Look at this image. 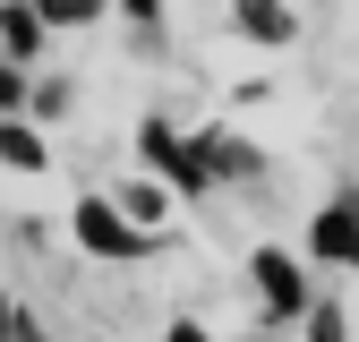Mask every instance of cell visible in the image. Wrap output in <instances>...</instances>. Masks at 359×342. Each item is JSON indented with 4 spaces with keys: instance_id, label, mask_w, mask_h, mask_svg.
I'll return each mask as SVG.
<instances>
[{
    "instance_id": "obj_11",
    "label": "cell",
    "mask_w": 359,
    "mask_h": 342,
    "mask_svg": "<svg viewBox=\"0 0 359 342\" xmlns=\"http://www.w3.org/2000/svg\"><path fill=\"white\" fill-rule=\"evenodd\" d=\"M351 256H359V248H351Z\"/></svg>"
},
{
    "instance_id": "obj_4",
    "label": "cell",
    "mask_w": 359,
    "mask_h": 342,
    "mask_svg": "<svg viewBox=\"0 0 359 342\" xmlns=\"http://www.w3.org/2000/svg\"><path fill=\"white\" fill-rule=\"evenodd\" d=\"M317 248H325V256H351V248H359V223H351L342 205H334L325 223H317Z\"/></svg>"
},
{
    "instance_id": "obj_2",
    "label": "cell",
    "mask_w": 359,
    "mask_h": 342,
    "mask_svg": "<svg viewBox=\"0 0 359 342\" xmlns=\"http://www.w3.org/2000/svg\"><path fill=\"white\" fill-rule=\"evenodd\" d=\"M257 282H265V308H274V317H291V308H299V274L283 266V256H274V248H265V256H257Z\"/></svg>"
},
{
    "instance_id": "obj_1",
    "label": "cell",
    "mask_w": 359,
    "mask_h": 342,
    "mask_svg": "<svg viewBox=\"0 0 359 342\" xmlns=\"http://www.w3.org/2000/svg\"><path fill=\"white\" fill-rule=\"evenodd\" d=\"M77 240L95 248V256H137L146 223H128V205H111V197H86L77 205Z\"/></svg>"
},
{
    "instance_id": "obj_9",
    "label": "cell",
    "mask_w": 359,
    "mask_h": 342,
    "mask_svg": "<svg viewBox=\"0 0 359 342\" xmlns=\"http://www.w3.org/2000/svg\"><path fill=\"white\" fill-rule=\"evenodd\" d=\"M18 95H26V86H18V77H9V69H0V111H9V103H18Z\"/></svg>"
},
{
    "instance_id": "obj_10",
    "label": "cell",
    "mask_w": 359,
    "mask_h": 342,
    "mask_svg": "<svg viewBox=\"0 0 359 342\" xmlns=\"http://www.w3.org/2000/svg\"><path fill=\"white\" fill-rule=\"evenodd\" d=\"M0 334H26V317H18V308H9V299H0Z\"/></svg>"
},
{
    "instance_id": "obj_8",
    "label": "cell",
    "mask_w": 359,
    "mask_h": 342,
    "mask_svg": "<svg viewBox=\"0 0 359 342\" xmlns=\"http://www.w3.org/2000/svg\"><path fill=\"white\" fill-rule=\"evenodd\" d=\"M120 205H128V214H137V223H154V214H163V189H128Z\"/></svg>"
},
{
    "instance_id": "obj_3",
    "label": "cell",
    "mask_w": 359,
    "mask_h": 342,
    "mask_svg": "<svg viewBox=\"0 0 359 342\" xmlns=\"http://www.w3.org/2000/svg\"><path fill=\"white\" fill-rule=\"evenodd\" d=\"M0 163H18V171H43V137L18 120H0Z\"/></svg>"
},
{
    "instance_id": "obj_6",
    "label": "cell",
    "mask_w": 359,
    "mask_h": 342,
    "mask_svg": "<svg viewBox=\"0 0 359 342\" xmlns=\"http://www.w3.org/2000/svg\"><path fill=\"white\" fill-rule=\"evenodd\" d=\"M0 43H9V52H34V18L26 9H0Z\"/></svg>"
},
{
    "instance_id": "obj_5",
    "label": "cell",
    "mask_w": 359,
    "mask_h": 342,
    "mask_svg": "<svg viewBox=\"0 0 359 342\" xmlns=\"http://www.w3.org/2000/svg\"><path fill=\"white\" fill-rule=\"evenodd\" d=\"M34 9H43V18H52V26H86V18H95V9H103V0H34Z\"/></svg>"
},
{
    "instance_id": "obj_7",
    "label": "cell",
    "mask_w": 359,
    "mask_h": 342,
    "mask_svg": "<svg viewBox=\"0 0 359 342\" xmlns=\"http://www.w3.org/2000/svg\"><path fill=\"white\" fill-rule=\"evenodd\" d=\"M248 34H291V18L274 9V0H248Z\"/></svg>"
}]
</instances>
